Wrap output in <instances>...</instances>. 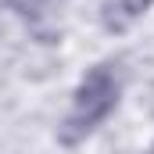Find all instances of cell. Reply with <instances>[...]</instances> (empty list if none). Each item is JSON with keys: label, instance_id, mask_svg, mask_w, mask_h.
I'll list each match as a JSON object with an SVG mask.
<instances>
[{"label": "cell", "instance_id": "6da1fadb", "mask_svg": "<svg viewBox=\"0 0 154 154\" xmlns=\"http://www.w3.org/2000/svg\"><path fill=\"white\" fill-rule=\"evenodd\" d=\"M118 104V79L111 72V65H93L82 82H79L75 90V108H72V115L65 118L61 125H57V140L61 143H79L93 125H100L104 118L115 111Z\"/></svg>", "mask_w": 154, "mask_h": 154}, {"label": "cell", "instance_id": "7a4b0ae2", "mask_svg": "<svg viewBox=\"0 0 154 154\" xmlns=\"http://www.w3.org/2000/svg\"><path fill=\"white\" fill-rule=\"evenodd\" d=\"M154 0H104L100 4V22L108 32H125L136 18H143L151 11Z\"/></svg>", "mask_w": 154, "mask_h": 154}, {"label": "cell", "instance_id": "3957f363", "mask_svg": "<svg viewBox=\"0 0 154 154\" xmlns=\"http://www.w3.org/2000/svg\"><path fill=\"white\" fill-rule=\"evenodd\" d=\"M7 4H11V7H18V11H25V14H29V11H36L39 4H43V0H7Z\"/></svg>", "mask_w": 154, "mask_h": 154}, {"label": "cell", "instance_id": "277c9868", "mask_svg": "<svg viewBox=\"0 0 154 154\" xmlns=\"http://www.w3.org/2000/svg\"><path fill=\"white\" fill-rule=\"evenodd\" d=\"M151 108H154V93H151Z\"/></svg>", "mask_w": 154, "mask_h": 154}, {"label": "cell", "instance_id": "5b68a950", "mask_svg": "<svg viewBox=\"0 0 154 154\" xmlns=\"http://www.w3.org/2000/svg\"><path fill=\"white\" fill-rule=\"evenodd\" d=\"M151 154H154V147H151Z\"/></svg>", "mask_w": 154, "mask_h": 154}]
</instances>
